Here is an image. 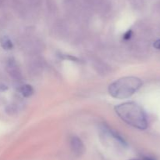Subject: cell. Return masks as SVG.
Here are the masks:
<instances>
[{
    "label": "cell",
    "instance_id": "cell-1",
    "mask_svg": "<svg viewBox=\"0 0 160 160\" xmlns=\"http://www.w3.org/2000/svg\"><path fill=\"white\" fill-rule=\"evenodd\" d=\"M115 111L122 120L134 128L144 130L148 127L146 115L142 107L135 102H125L117 105Z\"/></svg>",
    "mask_w": 160,
    "mask_h": 160
},
{
    "label": "cell",
    "instance_id": "cell-2",
    "mask_svg": "<svg viewBox=\"0 0 160 160\" xmlns=\"http://www.w3.org/2000/svg\"><path fill=\"white\" fill-rule=\"evenodd\" d=\"M142 86V81L137 77H123L109 85V92L115 98L126 99L137 92Z\"/></svg>",
    "mask_w": 160,
    "mask_h": 160
},
{
    "label": "cell",
    "instance_id": "cell-3",
    "mask_svg": "<svg viewBox=\"0 0 160 160\" xmlns=\"http://www.w3.org/2000/svg\"><path fill=\"white\" fill-rule=\"evenodd\" d=\"M70 147H71L72 152L77 156L82 155L84 154V151H85L84 143L82 142V141L79 137L76 136H72L71 139H70Z\"/></svg>",
    "mask_w": 160,
    "mask_h": 160
},
{
    "label": "cell",
    "instance_id": "cell-4",
    "mask_svg": "<svg viewBox=\"0 0 160 160\" xmlns=\"http://www.w3.org/2000/svg\"><path fill=\"white\" fill-rule=\"evenodd\" d=\"M20 93H21L22 95L24 97H31V95L34 93V89H33V87L30 85H23L20 87Z\"/></svg>",
    "mask_w": 160,
    "mask_h": 160
},
{
    "label": "cell",
    "instance_id": "cell-5",
    "mask_svg": "<svg viewBox=\"0 0 160 160\" xmlns=\"http://www.w3.org/2000/svg\"><path fill=\"white\" fill-rule=\"evenodd\" d=\"M0 42H1V45L3 49L5 50H11L12 48V41L8 38L7 36H3L0 39Z\"/></svg>",
    "mask_w": 160,
    "mask_h": 160
},
{
    "label": "cell",
    "instance_id": "cell-6",
    "mask_svg": "<svg viewBox=\"0 0 160 160\" xmlns=\"http://www.w3.org/2000/svg\"><path fill=\"white\" fill-rule=\"evenodd\" d=\"M133 35V32L131 30H128V31H126V32L124 33V35H123V39H125V40H128V39H131V37H132Z\"/></svg>",
    "mask_w": 160,
    "mask_h": 160
},
{
    "label": "cell",
    "instance_id": "cell-7",
    "mask_svg": "<svg viewBox=\"0 0 160 160\" xmlns=\"http://www.w3.org/2000/svg\"><path fill=\"white\" fill-rule=\"evenodd\" d=\"M153 46L156 49H157V50H160V39H158V40H156V42H154Z\"/></svg>",
    "mask_w": 160,
    "mask_h": 160
},
{
    "label": "cell",
    "instance_id": "cell-8",
    "mask_svg": "<svg viewBox=\"0 0 160 160\" xmlns=\"http://www.w3.org/2000/svg\"><path fill=\"white\" fill-rule=\"evenodd\" d=\"M131 160H156L154 158H152V157H144V158H142V159H131Z\"/></svg>",
    "mask_w": 160,
    "mask_h": 160
}]
</instances>
